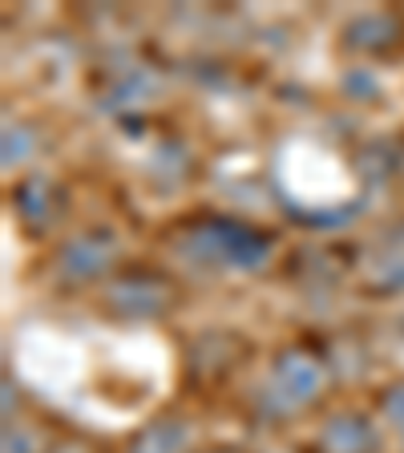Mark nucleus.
Listing matches in <instances>:
<instances>
[]
</instances>
